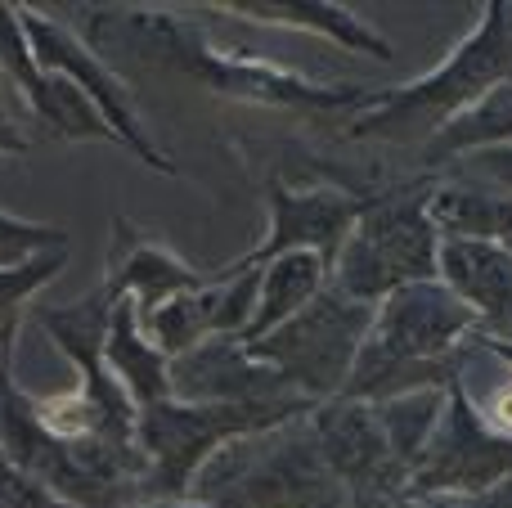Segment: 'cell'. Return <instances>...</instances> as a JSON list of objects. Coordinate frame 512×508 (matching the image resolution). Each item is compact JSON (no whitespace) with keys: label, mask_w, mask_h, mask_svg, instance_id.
Instances as JSON below:
<instances>
[{"label":"cell","mask_w":512,"mask_h":508,"mask_svg":"<svg viewBox=\"0 0 512 508\" xmlns=\"http://www.w3.org/2000/svg\"><path fill=\"white\" fill-rule=\"evenodd\" d=\"M77 32L95 54H104L126 81L167 77L180 86H198L216 99L248 108H279L297 117H351L373 99L369 86L315 81L288 63L261 54L221 50L198 32L189 18L171 9L140 5H81Z\"/></svg>","instance_id":"1"},{"label":"cell","mask_w":512,"mask_h":508,"mask_svg":"<svg viewBox=\"0 0 512 508\" xmlns=\"http://www.w3.org/2000/svg\"><path fill=\"white\" fill-rule=\"evenodd\" d=\"M472 338H477V320L441 279L396 288L373 306L369 338L342 396L378 405L409 392L454 387L459 378H468L477 360Z\"/></svg>","instance_id":"2"},{"label":"cell","mask_w":512,"mask_h":508,"mask_svg":"<svg viewBox=\"0 0 512 508\" xmlns=\"http://www.w3.org/2000/svg\"><path fill=\"white\" fill-rule=\"evenodd\" d=\"M499 86H512V0H486L477 27L445 54L441 68L405 86L373 90L369 104L351 113L346 135L423 149Z\"/></svg>","instance_id":"3"},{"label":"cell","mask_w":512,"mask_h":508,"mask_svg":"<svg viewBox=\"0 0 512 508\" xmlns=\"http://www.w3.org/2000/svg\"><path fill=\"white\" fill-rule=\"evenodd\" d=\"M194 500L212 508H346L351 491L319 455L310 414L248 432L221 446L194 482Z\"/></svg>","instance_id":"4"},{"label":"cell","mask_w":512,"mask_h":508,"mask_svg":"<svg viewBox=\"0 0 512 508\" xmlns=\"http://www.w3.org/2000/svg\"><path fill=\"white\" fill-rule=\"evenodd\" d=\"M432 171L414 180L364 189V207L355 230L346 234L333 261L328 284L355 302L378 306L387 293L405 284L436 279V248L441 234L432 225Z\"/></svg>","instance_id":"5"},{"label":"cell","mask_w":512,"mask_h":508,"mask_svg":"<svg viewBox=\"0 0 512 508\" xmlns=\"http://www.w3.org/2000/svg\"><path fill=\"white\" fill-rule=\"evenodd\" d=\"M315 401H279V405H189L167 401L144 405L135 423V441L144 455V500H176L189 495L207 459L234 437L265 432L274 423L301 419Z\"/></svg>","instance_id":"6"},{"label":"cell","mask_w":512,"mask_h":508,"mask_svg":"<svg viewBox=\"0 0 512 508\" xmlns=\"http://www.w3.org/2000/svg\"><path fill=\"white\" fill-rule=\"evenodd\" d=\"M369 324H373L369 302H355V297L337 293L328 284L310 306H301L292 320H283L274 333H265L261 342H248V347L297 396L324 405L346 392L360 347L369 338Z\"/></svg>","instance_id":"7"},{"label":"cell","mask_w":512,"mask_h":508,"mask_svg":"<svg viewBox=\"0 0 512 508\" xmlns=\"http://www.w3.org/2000/svg\"><path fill=\"white\" fill-rule=\"evenodd\" d=\"M18 18H23V32H27V41H32L36 63H41L45 72H54V77L72 81V86L99 108L108 131L117 135V144H122L126 153H135V162H144V167L158 171V176H180V167L149 135V122H144L140 108H135L131 81H126L104 54L90 50L77 27L45 14V9H36V5H18Z\"/></svg>","instance_id":"8"},{"label":"cell","mask_w":512,"mask_h":508,"mask_svg":"<svg viewBox=\"0 0 512 508\" xmlns=\"http://www.w3.org/2000/svg\"><path fill=\"white\" fill-rule=\"evenodd\" d=\"M512 477V437H499L481 410L472 405L463 378L445 392V410L436 432L427 437L418 464L409 468L405 495L432 500V495H472Z\"/></svg>","instance_id":"9"},{"label":"cell","mask_w":512,"mask_h":508,"mask_svg":"<svg viewBox=\"0 0 512 508\" xmlns=\"http://www.w3.org/2000/svg\"><path fill=\"white\" fill-rule=\"evenodd\" d=\"M364 207V189L351 185H288L283 176L265 180V239L225 270H261L283 252H315L333 270L346 234Z\"/></svg>","instance_id":"10"},{"label":"cell","mask_w":512,"mask_h":508,"mask_svg":"<svg viewBox=\"0 0 512 508\" xmlns=\"http://www.w3.org/2000/svg\"><path fill=\"white\" fill-rule=\"evenodd\" d=\"M310 428H315L319 455L328 459L337 482L351 491V500H400L405 495L409 477L369 401L337 396V401L315 405Z\"/></svg>","instance_id":"11"},{"label":"cell","mask_w":512,"mask_h":508,"mask_svg":"<svg viewBox=\"0 0 512 508\" xmlns=\"http://www.w3.org/2000/svg\"><path fill=\"white\" fill-rule=\"evenodd\" d=\"M171 396L189 405H279L306 401L243 338H207L189 356L171 360Z\"/></svg>","instance_id":"12"},{"label":"cell","mask_w":512,"mask_h":508,"mask_svg":"<svg viewBox=\"0 0 512 508\" xmlns=\"http://www.w3.org/2000/svg\"><path fill=\"white\" fill-rule=\"evenodd\" d=\"M99 284L113 297H131L140 311L171 302L180 293H198L212 284V270H198L194 261H185L176 248H167L162 239L144 234L135 221L113 216V239H108V266Z\"/></svg>","instance_id":"13"},{"label":"cell","mask_w":512,"mask_h":508,"mask_svg":"<svg viewBox=\"0 0 512 508\" xmlns=\"http://www.w3.org/2000/svg\"><path fill=\"white\" fill-rule=\"evenodd\" d=\"M436 279L477 320V338L512 342V257L486 239H441Z\"/></svg>","instance_id":"14"},{"label":"cell","mask_w":512,"mask_h":508,"mask_svg":"<svg viewBox=\"0 0 512 508\" xmlns=\"http://www.w3.org/2000/svg\"><path fill=\"white\" fill-rule=\"evenodd\" d=\"M225 18H239V23L256 27H279V32H301V36H319V41L337 45L346 54H364V59L391 63L396 59V45L360 18L351 5H337V0H221Z\"/></svg>","instance_id":"15"},{"label":"cell","mask_w":512,"mask_h":508,"mask_svg":"<svg viewBox=\"0 0 512 508\" xmlns=\"http://www.w3.org/2000/svg\"><path fill=\"white\" fill-rule=\"evenodd\" d=\"M104 369L135 401V410L171 396V360L149 342V333L140 324V306L131 297H117L113 306V324H108V342H104Z\"/></svg>","instance_id":"16"},{"label":"cell","mask_w":512,"mask_h":508,"mask_svg":"<svg viewBox=\"0 0 512 508\" xmlns=\"http://www.w3.org/2000/svg\"><path fill=\"white\" fill-rule=\"evenodd\" d=\"M328 261L315 252H283L270 266H261V288H256V311L252 324L243 333V342H261L265 333H274L283 320L310 306L328 288Z\"/></svg>","instance_id":"17"},{"label":"cell","mask_w":512,"mask_h":508,"mask_svg":"<svg viewBox=\"0 0 512 508\" xmlns=\"http://www.w3.org/2000/svg\"><path fill=\"white\" fill-rule=\"evenodd\" d=\"M499 144H512V86H499L495 95H486L472 113H463L459 122H450L436 140L423 144V162L432 171L459 162L463 153L477 149H499Z\"/></svg>","instance_id":"18"},{"label":"cell","mask_w":512,"mask_h":508,"mask_svg":"<svg viewBox=\"0 0 512 508\" xmlns=\"http://www.w3.org/2000/svg\"><path fill=\"white\" fill-rule=\"evenodd\" d=\"M445 392H450V387H432V392H409V396H396V401L373 405L382 432H387L391 450H396V459H400V468H405V477H409V468L418 464V455H423L427 437L436 432V423H441Z\"/></svg>","instance_id":"19"},{"label":"cell","mask_w":512,"mask_h":508,"mask_svg":"<svg viewBox=\"0 0 512 508\" xmlns=\"http://www.w3.org/2000/svg\"><path fill=\"white\" fill-rule=\"evenodd\" d=\"M140 324L149 333V342L162 351L167 360L189 356L194 347H203L207 338H216L212 329V311H207L203 288L198 293H180L171 302L153 306V311H140Z\"/></svg>","instance_id":"20"},{"label":"cell","mask_w":512,"mask_h":508,"mask_svg":"<svg viewBox=\"0 0 512 508\" xmlns=\"http://www.w3.org/2000/svg\"><path fill=\"white\" fill-rule=\"evenodd\" d=\"M72 248H50L36 257L18 261V266H0V320H23V306L41 297L54 279L63 275Z\"/></svg>","instance_id":"21"},{"label":"cell","mask_w":512,"mask_h":508,"mask_svg":"<svg viewBox=\"0 0 512 508\" xmlns=\"http://www.w3.org/2000/svg\"><path fill=\"white\" fill-rule=\"evenodd\" d=\"M50 248H72V239L59 225L23 221V216L0 207V266H18V261L36 257V252H50Z\"/></svg>","instance_id":"22"},{"label":"cell","mask_w":512,"mask_h":508,"mask_svg":"<svg viewBox=\"0 0 512 508\" xmlns=\"http://www.w3.org/2000/svg\"><path fill=\"white\" fill-rule=\"evenodd\" d=\"M450 176H463L472 185H486L495 194H504L512 203V144H499V149H477V153H463L459 162H450Z\"/></svg>","instance_id":"23"},{"label":"cell","mask_w":512,"mask_h":508,"mask_svg":"<svg viewBox=\"0 0 512 508\" xmlns=\"http://www.w3.org/2000/svg\"><path fill=\"white\" fill-rule=\"evenodd\" d=\"M0 508H72V504L63 495H54L50 486H41L32 473H23L0 450Z\"/></svg>","instance_id":"24"},{"label":"cell","mask_w":512,"mask_h":508,"mask_svg":"<svg viewBox=\"0 0 512 508\" xmlns=\"http://www.w3.org/2000/svg\"><path fill=\"white\" fill-rule=\"evenodd\" d=\"M468 396H472V405L481 410V419H486L499 437H512V374H508V369L495 378V387H490V392H472V387H468Z\"/></svg>","instance_id":"25"},{"label":"cell","mask_w":512,"mask_h":508,"mask_svg":"<svg viewBox=\"0 0 512 508\" xmlns=\"http://www.w3.org/2000/svg\"><path fill=\"white\" fill-rule=\"evenodd\" d=\"M423 508H512V477L472 495H432V500H423Z\"/></svg>","instance_id":"26"},{"label":"cell","mask_w":512,"mask_h":508,"mask_svg":"<svg viewBox=\"0 0 512 508\" xmlns=\"http://www.w3.org/2000/svg\"><path fill=\"white\" fill-rule=\"evenodd\" d=\"M5 81H0V153L5 158H23L27 149H32V135L23 131V122L14 117V108H9V99H5Z\"/></svg>","instance_id":"27"},{"label":"cell","mask_w":512,"mask_h":508,"mask_svg":"<svg viewBox=\"0 0 512 508\" xmlns=\"http://www.w3.org/2000/svg\"><path fill=\"white\" fill-rule=\"evenodd\" d=\"M481 347V356H490L499 369H508L512 374V342H499V338H472Z\"/></svg>","instance_id":"28"},{"label":"cell","mask_w":512,"mask_h":508,"mask_svg":"<svg viewBox=\"0 0 512 508\" xmlns=\"http://www.w3.org/2000/svg\"><path fill=\"white\" fill-rule=\"evenodd\" d=\"M135 508H212V504L194 500V495H176V500H140Z\"/></svg>","instance_id":"29"},{"label":"cell","mask_w":512,"mask_h":508,"mask_svg":"<svg viewBox=\"0 0 512 508\" xmlns=\"http://www.w3.org/2000/svg\"><path fill=\"white\" fill-rule=\"evenodd\" d=\"M387 508H423V500H414V495H400V500H391Z\"/></svg>","instance_id":"30"},{"label":"cell","mask_w":512,"mask_h":508,"mask_svg":"<svg viewBox=\"0 0 512 508\" xmlns=\"http://www.w3.org/2000/svg\"><path fill=\"white\" fill-rule=\"evenodd\" d=\"M391 500H351V504H346V508H387Z\"/></svg>","instance_id":"31"},{"label":"cell","mask_w":512,"mask_h":508,"mask_svg":"<svg viewBox=\"0 0 512 508\" xmlns=\"http://www.w3.org/2000/svg\"><path fill=\"white\" fill-rule=\"evenodd\" d=\"M0 324H5V320H0Z\"/></svg>","instance_id":"32"}]
</instances>
